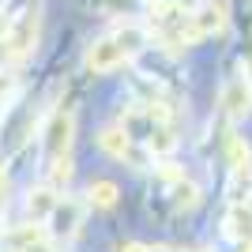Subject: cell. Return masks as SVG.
<instances>
[{
  "label": "cell",
  "instance_id": "6da1fadb",
  "mask_svg": "<svg viewBox=\"0 0 252 252\" xmlns=\"http://www.w3.org/2000/svg\"><path fill=\"white\" fill-rule=\"evenodd\" d=\"M139 42H143V34L136 31V27H125V31H117V34H105V38H94V42L87 45V72H94V75H105V72H113V68H121V64L128 61V53L139 49Z\"/></svg>",
  "mask_w": 252,
  "mask_h": 252
},
{
  "label": "cell",
  "instance_id": "7a4b0ae2",
  "mask_svg": "<svg viewBox=\"0 0 252 252\" xmlns=\"http://www.w3.org/2000/svg\"><path fill=\"white\" fill-rule=\"evenodd\" d=\"M219 105L226 109V117H230V121H245V117L252 113V75H249V68H245V64H241V72L233 75V79H226Z\"/></svg>",
  "mask_w": 252,
  "mask_h": 252
},
{
  "label": "cell",
  "instance_id": "3957f363",
  "mask_svg": "<svg viewBox=\"0 0 252 252\" xmlns=\"http://www.w3.org/2000/svg\"><path fill=\"white\" fill-rule=\"evenodd\" d=\"M72 136H75V117L68 109L53 113L49 128H45V155L49 158H64L68 147H72Z\"/></svg>",
  "mask_w": 252,
  "mask_h": 252
},
{
  "label": "cell",
  "instance_id": "277c9868",
  "mask_svg": "<svg viewBox=\"0 0 252 252\" xmlns=\"http://www.w3.org/2000/svg\"><path fill=\"white\" fill-rule=\"evenodd\" d=\"M192 23H196L200 38H207V34H222V31H226V23H230L226 4H222V0H203L200 8H192Z\"/></svg>",
  "mask_w": 252,
  "mask_h": 252
},
{
  "label": "cell",
  "instance_id": "5b68a950",
  "mask_svg": "<svg viewBox=\"0 0 252 252\" xmlns=\"http://www.w3.org/2000/svg\"><path fill=\"white\" fill-rule=\"evenodd\" d=\"M98 147H102L109 158H121V162L136 158V155H132V136H128L125 128H102V136H98Z\"/></svg>",
  "mask_w": 252,
  "mask_h": 252
},
{
  "label": "cell",
  "instance_id": "8992f818",
  "mask_svg": "<svg viewBox=\"0 0 252 252\" xmlns=\"http://www.w3.org/2000/svg\"><path fill=\"white\" fill-rule=\"evenodd\" d=\"M34 38H38V15L31 11V15L15 27V34H11V53H15V57H19V53H27V49L34 45Z\"/></svg>",
  "mask_w": 252,
  "mask_h": 252
},
{
  "label": "cell",
  "instance_id": "52a82bcc",
  "mask_svg": "<svg viewBox=\"0 0 252 252\" xmlns=\"http://www.w3.org/2000/svg\"><path fill=\"white\" fill-rule=\"evenodd\" d=\"M230 166H233L237 177H249L252 173V151H249V143H245L241 136L230 139Z\"/></svg>",
  "mask_w": 252,
  "mask_h": 252
},
{
  "label": "cell",
  "instance_id": "ba28073f",
  "mask_svg": "<svg viewBox=\"0 0 252 252\" xmlns=\"http://www.w3.org/2000/svg\"><path fill=\"white\" fill-rule=\"evenodd\" d=\"M87 200H91V207H113L117 203V185L113 181H91V185H87Z\"/></svg>",
  "mask_w": 252,
  "mask_h": 252
},
{
  "label": "cell",
  "instance_id": "9c48e42d",
  "mask_svg": "<svg viewBox=\"0 0 252 252\" xmlns=\"http://www.w3.org/2000/svg\"><path fill=\"white\" fill-rule=\"evenodd\" d=\"M147 147L158 151V155H166V151H173V136H169V128H155L147 139Z\"/></svg>",
  "mask_w": 252,
  "mask_h": 252
},
{
  "label": "cell",
  "instance_id": "30bf717a",
  "mask_svg": "<svg viewBox=\"0 0 252 252\" xmlns=\"http://www.w3.org/2000/svg\"><path fill=\"white\" fill-rule=\"evenodd\" d=\"M177 207L181 211L196 207V189H192V185H177Z\"/></svg>",
  "mask_w": 252,
  "mask_h": 252
},
{
  "label": "cell",
  "instance_id": "8fae6325",
  "mask_svg": "<svg viewBox=\"0 0 252 252\" xmlns=\"http://www.w3.org/2000/svg\"><path fill=\"white\" fill-rule=\"evenodd\" d=\"M121 252H151V249H147V245H136V241H132V245H125Z\"/></svg>",
  "mask_w": 252,
  "mask_h": 252
},
{
  "label": "cell",
  "instance_id": "7c38bea8",
  "mask_svg": "<svg viewBox=\"0 0 252 252\" xmlns=\"http://www.w3.org/2000/svg\"><path fill=\"white\" fill-rule=\"evenodd\" d=\"M0 185H4V166H0Z\"/></svg>",
  "mask_w": 252,
  "mask_h": 252
},
{
  "label": "cell",
  "instance_id": "4fadbf2b",
  "mask_svg": "<svg viewBox=\"0 0 252 252\" xmlns=\"http://www.w3.org/2000/svg\"><path fill=\"white\" fill-rule=\"evenodd\" d=\"M151 252H166V249H151Z\"/></svg>",
  "mask_w": 252,
  "mask_h": 252
}]
</instances>
